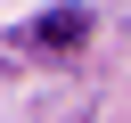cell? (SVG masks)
I'll use <instances>...</instances> for the list:
<instances>
[{"instance_id":"1","label":"cell","mask_w":131,"mask_h":123,"mask_svg":"<svg viewBox=\"0 0 131 123\" xmlns=\"http://www.w3.org/2000/svg\"><path fill=\"white\" fill-rule=\"evenodd\" d=\"M25 41H33V49H74V41H90V16H82V8H49Z\"/></svg>"}]
</instances>
